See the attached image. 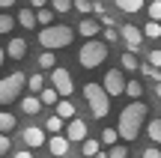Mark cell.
Returning a JSON list of instances; mask_svg holds the SVG:
<instances>
[{"label":"cell","mask_w":161,"mask_h":158,"mask_svg":"<svg viewBox=\"0 0 161 158\" xmlns=\"http://www.w3.org/2000/svg\"><path fill=\"white\" fill-rule=\"evenodd\" d=\"M42 107H45V105H42L39 95H24V99H21V113H27V117H36Z\"/></svg>","instance_id":"13"},{"label":"cell","mask_w":161,"mask_h":158,"mask_svg":"<svg viewBox=\"0 0 161 158\" xmlns=\"http://www.w3.org/2000/svg\"><path fill=\"white\" fill-rule=\"evenodd\" d=\"M12 158H33V155H30V149H21V152H15Z\"/></svg>","instance_id":"42"},{"label":"cell","mask_w":161,"mask_h":158,"mask_svg":"<svg viewBox=\"0 0 161 158\" xmlns=\"http://www.w3.org/2000/svg\"><path fill=\"white\" fill-rule=\"evenodd\" d=\"M119 39H122V42H125V48H128V51H131V54H134V51H140V42H143V39H146V36H143V33H140V30H137V27H134V24H125V27H122V30H119Z\"/></svg>","instance_id":"9"},{"label":"cell","mask_w":161,"mask_h":158,"mask_svg":"<svg viewBox=\"0 0 161 158\" xmlns=\"http://www.w3.org/2000/svg\"><path fill=\"white\" fill-rule=\"evenodd\" d=\"M39 99H42V105H57V101H60V93H57L54 87H45V90L39 93Z\"/></svg>","instance_id":"23"},{"label":"cell","mask_w":161,"mask_h":158,"mask_svg":"<svg viewBox=\"0 0 161 158\" xmlns=\"http://www.w3.org/2000/svg\"><path fill=\"white\" fill-rule=\"evenodd\" d=\"M75 9L78 12H92V3L90 0H75Z\"/></svg>","instance_id":"36"},{"label":"cell","mask_w":161,"mask_h":158,"mask_svg":"<svg viewBox=\"0 0 161 158\" xmlns=\"http://www.w3.org/2000/svg\"><path fill=\"white\" fill-rule=\"evenodd\" d=\"M155 95H158V99H161V84H155Z\"/></svg>","instance_id":"45"},{"label":"cell","mask_w":161,"mask_h":158,"mask_svg":"<svg viewBox=\"0 0 161 158\" xmlns=\"http://www.w3.org/2000/svg\"><path fill=\"white\" fill-rule=\"evenodd\" d=\"M57 117L60 119H75V105H72V99H60L57 101Z\"/></svg>","instance_id":"18"},{"label":"cell","mask_w":161,"mask_h":158,"mask_svg":"<svg viewBox=\"0 0 161 158\" xmlns=\"http://www.w3.org/2000/svg\"><path fill=\"white\" fill-rule=\"evenodd\" d=\"M98 18H102V24H104V27H114V15H110V12H102Z\"/></svg>","instance_id":"40"},{"label":"cell","mask_w":161,"mask_h":158,"mask_svg":"<svg viewBox=\"0 0 161 158\" xmlns=\"http://www.w3.org/2000/svg\"><path fill=\"white\" fill-rule=\"evenodd\" d=\"M51 87L60 93V99H72V90H75V81H72V72L69 69H54L51 72Z\"/></svg>","instance_id":"6"},{"label":"cell","mask_w":161,"mask_h":158,"mask_svg":"<svg viewBox=\"0 0 161 158\" xmlns=\"http://www.w3.org/2000/svg\"><path fill=\"white\" fill-rule=\"evenodd\" d=\"M140 72H143L146 78H152L155 84H161V72L155 69V66H149V63H140Z\"/></svg>","instance_id":"31"},{"label":"cell","mask_w":161,"mask_h":158,"mask_svg":"<svg viewBox=\"0 0 161 158\" xmlns=\"http://www.w3.org/2000/svg\"><path fill=\"white\" fill-rule=\"evenodd\" d=\"M116 137H119V131H116V128H104L98 140H102V146H116Z\"/></svg>","instance_id":"27"},{"label":"cell","mask_w":161,"mask_h":158,"mask_svg":"<svg viewBox=\"0 0 161 158\" xmlns=\"http://www.w3.org/2000/svg\"><path fill=\"white\" fill-rule=\"evenodd\" d=\"M12 128H15V117L0 111V134H6V131H12Z\"/></svg>","instance_id":"24"},{"label":"cell","mask_w":161,"mask_h":158,"mask_svg":"<svg viewBox=\"0 0 161 158\" xmlns=\"http://www.w3.org/2000/svg\"><path fill=\"white\" fill-rule=\"evenodd\" d=\"M63 123H66V119H60L57 113H54V117H48V119H45V128L51 131V134H60V131H63Z\"/></svg>","instance_id":"26"},{"label":"cell","mask_w":161,"mask_h":158,"mask_svg":"<svg viewBox=\"0 0 161 158\" xmlns=\"http://www.w3.org/2000/svg\"><path fill=\"white\" fill-rule=\"evenodd\" d=\"M114 3H116V9H119V12H125V15H131V12H140V9H143V0H114Z\"/></svg>","instance_id":"16"},{"label":"cell","mask_w":161,"mask_h":158,"mask_svg":"<svg viewBox=\"0 0 161 158\" xmlns=\"http://www.w3.org/2000/svg\"><path fill=\"white\" fill-rule=\"evenodd\" d=\"M30 9H45V0H30Z\"/></svg>","instance_id":"41"},{"label":"cell","mask_w":161,"mask_h":158,"mask_svg":"<svg viewBox=\"0 0 161 158\" xmlns=\"http://www.w3.org/2000/svg\"><path fill=\"white\" fill-rule=\"evenodd\" d=\"M102 36H104V42H116V39H119V36H116V27H108Z\"/></svg>","instance_id":"38"},{"label":"cell","mask_w":161,"mask_h":158,"mask_svg":"<svg viewBox=\"0 0 161 158\" xmlns=\"http://www.w3.org/2000/svg\"><path fill=\"white\" fill-rule=\"evenodd\" d=\"M36 21H39L42 27H51L54 24V12L51 9H36Z\"/></svg>","instance_id":"28"},{"label":"cell","mask_w":161,"mask_h":158,"mask_svg":"<svg viewBox=\"0 0 161 158\" xmlns=\"http://www.w3.org/2000/svg\"><path fill=\"white\" fill-rule=\"evenodd\" d=\"M12 27H15V18H12V15H6V12H0V36H6Z\"/></svg>","instance_id":"30"},{"label":"cell","mask_w":161,"mask_h":158,"mask_svg":"<svg viewBox=\"0 0 161 158\" xmlns=\"http://www.w3.org/2000/svg\"><path fill=\"white\" fill-rule=\"evenodd\" d=\"M27 90H30L33 95H39L42 90H45V78H42V75H30V78H27Z\"/></svg>","instance_id":"21"},{"label":"cell","mask_w":161,"mask_h":158,"mask_svg":"<svg viewBox=\"0 0 161 158\" xmlns=\"http://www.w3.org/2000/svg\"><path fill=\"white\" fill-rule=\"evenodd\" d=\"M66 137H69L72 143H84L86 140V123L84 119H69V125H66Z\"/></svg>","instance_id":"10"},{"label":"cell","mask_w":161,"mask_h":158,"mask_svg":"<svg viewBox=\"0 0 161 158\" xmlns=\"http://www.w3.org/2000/svg\"><path fill=\"white\" fill-rule=\"evenodd\" d=\"M108 158H128V149L125 146H110L108 149Z\"/></svg>","instance_id":"34"},{"label":"cell","mask_w":161,"mask_h":158,"mask_svg":"<svg viewBox=\"0 0 161 158\" xmlns=\"http://www.w3.org/2000/svg\"><path fill=\"white\" fill-rule=\"evenodd\" d=\"M69 137H66V134H54L51 137V140H48V149H51V155H57V158H63L66 152H69Z\"/></svg>","instance_id":"11"},{"label":"cell","mask_w":161,"mask_h":158,"mask_svg":"<svg viewBox=\"0 0 161 158\" xmlns=\"http://www.w3.org/2000/svg\"><path fill=\"white\" fill-rule=\"evenodd\" d=\"M15 21L21 24L24 30H33L36 24H39V21H36V9H21V12H18V18H15Z\"/></svg>","instance_id":"15"},{"label":"cell","mask_w":161,"mask_h":158,"mask_svg":"<svg viewBox=\"0 0 161 158\" xmlns=\"http://www.w3.org/2000/svg\"><path fill=\"white\" fill-rule=\"evenodd\" d=\"M119 63H122V69H128V72H131V69H140V60L134 57L131 51H125V54H122V57H119Z\"/></svg>","instance_id":"25"},{"label":"cell","mask_w":161,"mask_h":158,"mask_svg":"<svg viewBox=\"0 0 161 158\" xmlns=\"http://www.w3.org/2000/svg\"><path fill=\"white\" fill-rule=\"evenodd\" d=\"M6 63V48H0V66Z\"/></svg>","instance_id":"44"},{"label":"cell","mask_w":161,"mask_h":158,"mask_svg":"<svg viewBox=\"0 0 161 158\" xmlns=\"http://www.w3.org/2000/svg\"><path fill=\"white\" fill-rule=\"evenodd\" d=\"M143 158H161V149L158 146H146L143 149Z\"/></svg>","instance_id":"37"},{"label":"cell","mask_w":161,"mask_h":158,"mask_svg":"<svg viewBox=\"0 0 161 158\" xmlns=\"http://www.w3.org/2000/svg\"><path fill=\"white\" fill-rule=\"evenodd\" d=\"M78 33H80V36H86V39L98 36V21H92V18H84V21L78 24Z\"/></svg>","instance_id":"17"},{"label":"cell","mask_w":161,"mask_h":158,"mask_svg":"<svg viewBox=\"0 0 161 158\" xmlns=\"http://www.w3.org/2000/svg\"><path fill=\"white\" fill-rule=\"evenodd\" d=\"M54 12H72L75 9V0H51Z\"/></svg>","instance_id":"33"},{"label":"cell","mask_w":161,"mask_h":158,"mask_svg":"<svg viewBox=\"0 0 161 158\" xmlns=\"http://www.w3.org/2000/svg\"><path fill=\"white\" fill-rule=\"evenodd\" d=\"M104 60H108V45L98 42V39H86L80 45V51H78V63L84 69H98Z\"/></svg>","instance_id":"4"},{"label":"cell","mask_w":161,"mask_h":158,"mask_svg":"<svg viewBox=\"0 0 161 158\" xmlns=\"http://www.w3.org/2000/svg\"><path fill=\"white\" fill-rule=\"evenodd\" d=\"M80 152H84V158H96L98 152H102V140H96V137H86V140L80 143Z\"/></svg>","instance_id":"14"},{"label":"cell","mask_w":161,"mask_h":158,"mask_svg":"<svg viewBox=\"0 0 161 158\" xmlns=\"http://www.w3.org/2000/svg\"><path fill=\"white\" fill-rule=\"evenodd\" d=\"M36 63H39V69H48V72L57 69V57H54V51H42L39 57H36Z\"/></svg>","instance_id":"19"},{"label":"cell","mask_w":161,"mask_h":158,"mask_svg":"<svg viewBox=\"0 0 161 158\" xmlns=\"http://www.w3.org/2000/svg\"><path fill=\"white\" fill-rule=\"evenodd\" d=\"M146 12H149V21H158L161 24V0H152V3L146 6Z\"/></svg>","instance_id":"32"},{"label":"cell","mask_w":161,"mask_h":158,"mask_svg":"<svg viewBox=\"0 0 161 158\" xmlns=\"http://www.w3.org/2000/svg\"><path fill=\"white\" fill-rule=\"evenodd\" d=\"M24 54H27V42H24L21 36H12L9 48H6V57H9V60H21Z\"/></svg>","instance_id":"12"},{"label":"cell","mask_w":161,"mask_h":158,"mask_svg":"<svg viewBox=\"0 0 161 158\" xmlns=\"http://www.w3.org/2000/svg\"><path fill=\"white\" fill-rule=\"evenodd\" d=\"M9 146H12V143H9V137H6V134H0V155H6V152H9Z\"/></svg>","instance_id":"39"},{"label":"cell","mask_w":161,"mask_h":158,"mask_svg":"<svg viewBox=\"0 0 161 158\" xmlns=\"http://www.w3.org/2000/svg\"><path fill=\"white\" fill-rule=\"evenodd\" d=\"M143 36H146V39H161V24L158 21H149L143 27Z\"/></svg>","instance_id":"29"},{"label":"cell","mask_w":161,"mask_h":158,"mask_svg":"<svg viewBox=\"0 0 161 158\" xmlns=\"http://www.w3.org/2000/svg\"><path fill=\"white\" fill-rule=\"evenodd\" d=\"M84 99H86V105H90L92 119H104L110 113V95L104 93L102 84H84Z\"/></svg>","instance_id":"3"},{"label":"cell","mask_w":161,"mask_h":158,"mask_svg":"<svg viewBox=\"0 0 161 158\" xmlns=\"http://www.w3.org/2000/svg\"><path fill=\"white\" fill-rule=\"evenodd\" d=\"M36 39H39V45L45 48V51H60V48H69L72 45L75 33H72L69 24H51V27H42Z\"/></svg>","instance_id":"2"},{"label":"cell","mask_w":161,"mask_h":158,"mask_svg":"<svg viewBox=\"0 0 161 158\" xmlns=\"http://www.w3.org/2000/svg\"><path fill=\"white\" fill-rule=\"evenodd\" d=\"M125 95L134 99V101H140V95H143V84H140V81H128L125 84Z\"/></svg>","instance_id":"22"},{"label":"cell","mask_w":161,"mask_h":158,"mask_svg":"<svg viewBox=\"0 0 161 158\" xmlns=\"http://www.w3.org/2000/svg\"><path fill=\"white\" fill-rule=\"evenodd\" d=\"M146 113H149V107H146L143 101H131L128 107L119 111L116 131H119L122 140H137L140 137V128H143V123H146Z\"/></svg>","instance_id":"1"},{"label":"cell","mask_w":161,"mask_h":158,"mask_svg":"<svg viewBox=\"0 0 161 158\" xmlns=\"http://www.w3.org/2000/svg\"><path fill=\"white\" fill-rule=\"evenodd\" d=\"M146 134H149V140L155 143H161V119H149V123H146Z\"/></svg>","instance_id":"20"},{"label":"cell","mask_w":161,"mask_h":158,"mask_svg":"<svg viewBox=\"0 0 161 158\" xmlns=\"http://www.w3.org/2000/svg\"><path fill=\"white\" fill-rule=\"evenodd\" d=\"M125 75H122V69H108L104 72V81H102V87H104V93L114 99V95H122L125 93Z\"/></svg>","instance_id":"7"},{"label":"cell","mask_w":161,"mask_h":158,"mask_svg":"<svg viewBox=\"0 0 161 158\" xmlns=\"http://www.w3.org/2000/svg\"><path fill=\"white\" fill-rule=\"evenodd\" d=\"M24 87H27V75H24V72H12V75L0 78V105H12V101H18Z\"/></svg>","instance_id":"5"},{"label":"cell","mask_w":161,"mask_h":158,"mask_svg":"<svg viewBox=\"0 0 161 158\" xmlns=\"http://www.w3.org/2000/svg\"><path fill=\"white\" fill-rule=\"evenodd\" d=\"M149 66H155V69H161V51H149Z\"/></svg>","instance_id":"35"},{"label":"cell","mask_w":161,"mask_h":158,"mask_svg":"<svg viewBox=\"0 0 161 158\" xmlns=\"http://www.w3.org/2000/svg\"><path fill=\"white\" fill-rule=\"evenodd\" d=\"M96 158H108V152H98V155H96Z\"/></svg>","instance_id":"46"},{"label":"cell","mask_w":161,"mask_h":158,"mask_svg":"<svg viewBox=\"0 0 161 158\" xmlns=\"http://www.w3.org/2000/svg\"><path fill=\"white\" fill-rule=\"evenodd\" d=\"M21 140H24L27 149L45 146V128H39V125H27V128H21Z\"/></svg>","instance_id":"8"},{"label":"cell","mask_w":161,"mask_h":158,"mask_svg":"<svg viewBox=\"0 0 161 158\" xmlns=\"http://www.w3.org/2000/svg\"><path fill=\"white\" fill-rule=\"evenodd\" d=\"M9 6H15V0H0V9H9Z\"/></svg>","instance_id":"43"}]
</instances>
